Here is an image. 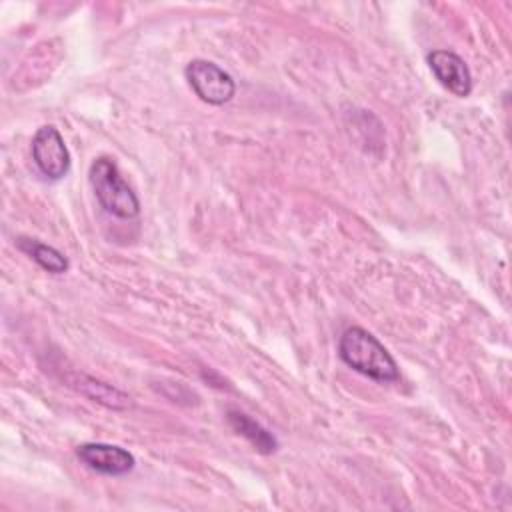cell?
Returning <instances> with one entry per match:
<instances>
[{
    "label": "cell",
    "instance_id": "1",
    "mask_svg": "<svg viewBox=\"0 0 512 512\" xmlns=\"http://www.w3.org/2000/svg\"><path fill=\"white\" fill-rule=\"evenodd\" d=\"M340 360L362 376L376 382H394L400 378L398 364L384 344L360 326H350L338 340Z\"/></svg>",
    "mask_w": 512,
    "mask_h": 512
},
{
    "label": "cell",
    "instance_id": "3",
    "mask_svg": "<svg viewBox=\"0 0 512 512\" xmlns=\"http://www.w3.org/2000/svg\"><path fill=\"white\" fill-rule=\"evenodd\" d=\"M184 76L194 90V94L212 106H222L232 100L236 94V82L234 78L224 72L218 64L204 60V58H194L186 64Z\"/></svg>",
    "mask_w": 512,
    "mask_h": 512
},
{
    "label": "cell",
    "instance_id": "9",
    "mask_svg": "<svg viewBox=\"0 0 512 512\" xmlns=\"http://www.w3.org/2000/svg\"><path fill=\"white\" fill-rule=\"evenodd\" d=\"M16 246L28 254L42 270L46 272H52V274H64L68 268H70V262L68 258L56 250L54 246H48L40 240H34V238H18L16 240Z\"/></svg>",
    "mask_w": 512,
    "mask_h": 512
},
{
    "label": "cell",
    "instance_id": "2",
    "mask_svg": "<svg viewBox=\"0 0 512 512\" xmlns=\"http://www.w3.org/2000/svg\"><path fill=\"white\" fill-rule=\"evenodd\" d=\"M88 180L98 204L112 216L132 220L140 214V200L128 186L118 170V164L110 156H98L90 164Z\"/></svg>",
    "mask_w": 512,
    "mask_h": 512
},
{
    "label": "cell",
    "instance_id": "8",
    "mask_svg": "<svg viewBox=\"0 0 512 512\" xmlns=\"http://www.w3.org/2000/svg\"><path fill=\"white\" fill-rule=\"evenodd\" d=\"M226 420H228L230 428H232L238 436L246 438V440L252 444V448H254L256 452H260V454H272V452L278 450V440H276V436H274L272 432H268L260 422H256L254 418H250L248 414L230 408V410L226 412Z\"/></svg>",
    "mask_w": 512,
    "mask_h": 512
},
{
    "label": "cell",
    "instance_id": "4",
    "mask_svg": "<svg viewBox=\"0 0 512 512\" xmlns=\"http://www.w3.org/2000/svg\"><path fill=\"white\" fill-rule=\"evenodd\" d=\"M32 160L48 180H60L70 170V152L58 128L46 124L34 132Z\"/></svg>",
    "mask_w": 512,
    "mask_h": 512
},
{
    "label": "cell",
    "instance_id": "6",
    "mask_svg": "<svg viewBox=\"0 0 512 512\" xmlns=\"http://www.w3.org/2000/svg\"><path fill=\"white\" fill-rule=\"evenodd\" d=\"M426 62L436 76V80L454 96L466 98L472 92V74L468 64L450 50H432L426 56Z\"/></svg>",
    "mask_w": 512,
    "mask_h": 512
},
{
    "label": "cell",
    "instance_id": "5",
    "mask_svg": "<svg viewBox=\"0 0 512 512\" xmlns=\"http://www.w3.org/2000/svg\"><path fill=\"white\" fill-rule=\"evenodd\" d=\"M76 458L90 470L106 476H124L136 466L132 452L122 446L104 442H84L76 446Z\"/></svg>",
    "mask_w": 512,
    "mask_h": 512
},
{
    "label": "cell",
    "instance_id": "7",
    "mask_svg": "<svg viewBox=\"0 0 512 512\" xmlns=\"http://www.w3.org/2000/svg\"><path fill=\"white\" fill-rule=\"evenodd\" d=\"M68 384L78 390L80 394H84L86 398L106 406V408H114V410H124V408H130L132 406V398L114 388L112 384H106L102 380H96L92 376H86L82 372H72L70 378H68Z\"/></svg>",
    "mask_w": 512,
    "mask_h": 512
}]
</instances>
